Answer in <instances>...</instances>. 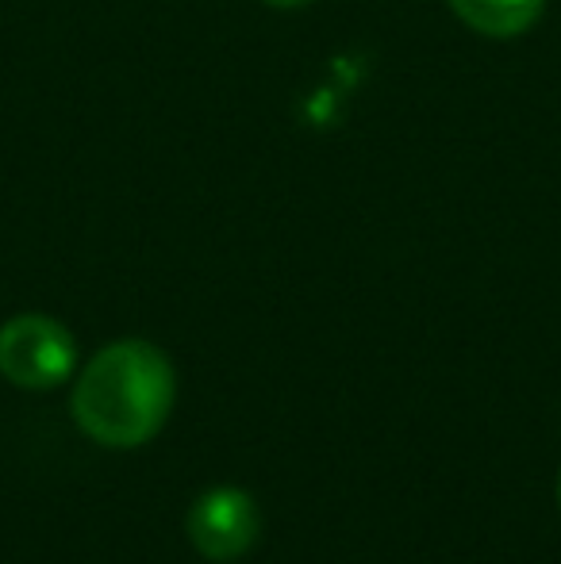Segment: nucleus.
<instances>
[{
  "label": "nucleus",
  "instance_id": "obj_6",
  "mask_svg": "<svg viewBox=\"0 0 561 564\" xmlns=\"http://www.w3.org/2000/svg\"><path fill=\"white\" fill-rule=\"evenodd\" d=\"M558 503H561V480H558Z\"/></svg>",
  "mask_w": 561,
  "mask_h": 564
},
{
  "label": "nucleus",
  "instance_id": "obj_2",
  "mask_svg": "<svg viewBox=\"0 0 561 564\" xmlns=\"http://www.w3.org/2000/svg\"><path fill=\"white\" fill-rule=\"evenodd\" d=\"M77 365V341L51 315H15L0 327V377L28 392L66 384Z\"/></svg>",
  "mask_w": 561,
  "mask_h": 564
},
{
  "label": "nucleus",
  "instance_id": "obj_5",
  "mask_svg": "<svg viewBox=\"0 0 561 564\" xmlns=\"http://www.w3.org/2000/svg\"><path fill=\"white\" fill-rule=\"evenodd\" d=\"M262 4L281 8V12H296V8H308V4H312V0H262Z\"/></svg>",
  "mask_w": 561,
  "mask_h": 564
},
{
  "label": "nucleus",
  "instance_id": "obj_1",
  "mask_svg": "<svg viewBox=\"0 0 561 564\" xmlns=\"http://www.w3.org/2000/svg\"><path fill=\"white\" fill-rule=\"evenodd\" d=\"M177 395L170 357L142 338L105 346L74 388V419L108 449H136L165 426Z\"/></svg>",
  "mask_w": 561,
  "mask_h": 564
},
{
  "label": "nucleus",
  "instance_id": "obj_4",
  "mask_svg": "<svg viewBox=\"0 0 561 564\" xmlns=\"http://www.w3.org/2000/svg\"><path fill=\"white\" fill-rule=\"evenodd\" d=\"M446 4L477 35L516 39L539 23L547 0H446Z\"/></svg>",
  "mask_w": 561,
  "mask_h": 564
},
{
  "label": "nucleus",
  "instance_id": "obj_3",
  "mask_svg": "<svg viewBox=\"0 0 561 564\" xmlns=\"http://www.w3.org/2000/svg\"><path fill=\"white\" fill-rule=\"evenodd\" d=\"M188 542L208 561H235L258 542V507L239 488H212L185 519Z\"/></svg>",
  "mask_w": 561,
  "mask_h": 564
}]
</instances>
